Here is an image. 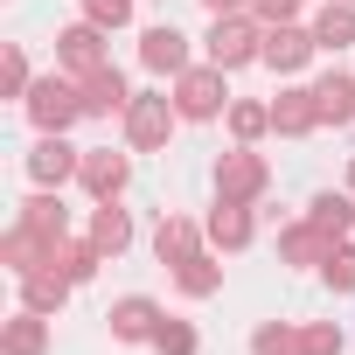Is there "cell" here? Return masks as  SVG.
Returning <instances> with one entry per match:
<instances>
[{"instance_id": "6da1fadb", "label": "cell", "mask_w": 355, "mask_h": 355, "mask_svg": "<svg viewBox=\"0 0 355 355\" xmlns=\"http://www.w3.org/2000/svg\"><path fill=\"white\" fill-rule=\"evenodd\" d=\"M28 119L42 132H63L70 119H84V91L70 77H42V84H28Z\"/></svg>"}, {"instance_id": "7a4b0ae2", "label": "cell", "mask_w": 355, "mask_h": 355, "mask_svg": "<svg viewBox=\"0 0 355 355\" xmlns=\"http://www.w3.org/2000/svg\"><path fill=\"white\" fill-rule=\"evenodd\" d=\"M251 56H265V35H258L244 15H216V28H209V63H216V70H237V63H251Z\"/></svg>"}, {"instance_id": "3957f363", "label": "cell", "mask_w": 355, "mask_h": 355, "mask_svg": "<svg viewBox=\"0 0 355 355\" xmlns=\"http://www.w3.org/2000/svg\"><path fill=\"white\" fill-rule=\"evenodd\" d=\"M174 105H182V119H216L223 112V70L216 63L182 70V77H174Z\"/></svg>"}, {"instance_id": "277c9868", "label": "cell", "mask_w": 355, "mask_h": 355, "mask_svg": "<svg viewBox=\"0 0 355 355\" xmlns=\"http://www.w3.org/2000/svg\"><path fill=\"white\" fill-rule=\"evenodd\" d=\"M174 119H182V105H174V98H132V105H125V132H132V146H167Z\"/></svg>"}, {"instance_id": "5b68a950", "label": "cell", "mask_w": 355, "mask_h": 355, "mask_svg": "<svg viewBox=\"0 0 355 355\" xmlns=\"http://www.w3.org/2000/svg\"><path fill=\"white\" fill-rule=\"evenodd\" d=\"M216 196L223 202H251V196H265V160L258 153H223V167H216Z\"/></svg>"}, {"instance_id": "8992f818", "label": "cell", "mask_w": 355, "mask_h": 355, "mask_svg": "<svg viewBox=\"0 0 355 355\" xmlns=\"http://www.w3.org/2000/svg\"><path fill=\"white\" fill-rule=\"evenodd\" d=\"M56 56H63L70 77H98V70H112V63H105V42H98V21L63 28V35H56Z\"/></svg>"}, {"instance_id": "52a82bcc", "label": "cell", "mask_w": 355, "mask_h": 355, "mask_svg": "<svg viewBox=\"0 0 355 355\" xmlns=\"http://www.w3.org/2000/svg\"><path fill=\"white\" fill-rule=\"evenodd\" d=\"M125 174H132V167H125V153H112V146H91V153L77 160V182H84L98 202H112V196L125 189Z\"/></svg>"}, {"instance_id": "ba28073f", "label": "cell", "mask_w": 355, "mask_h": 355, "mask_svg": "<svg viewBox=\"0 0 355 355\" xmlns=\"http://www.w3.org/2000/svg\"><path fill=\"white\" fill-rule=\"evenodd\" d=\"M139 63L160 70V77H182V70H189V35H182V28H146V35H139Z\"/></svg>"}, {"instance_id": "9c48e42d", "label": "cell", "mask_w": 355, "mask_h": 355, "mask_svg": "<svg viewBox=\"0 0 355 355\" xmlns=\"http://www.w3.org/2000/svg\"><path fill=\"white\" fill-rule=\"evenodd\" d=\"M77 146H63V132H42L35 139V153H28V174H35V182L42 189H56V182H70V174H77Z\"/></svg>"}, {"instance_id": "30bf717a", "label": "cell", "mask_w": 355, "mask_h": 355, "mask_svg": "<svg viewBox=\"0 0 355 355\" xmlns=\"http://www.w3.org/2000/svg\"><path fill=\"white\" fill-rule=\"evenodd\" d=\"M313 49H320L313 28H293V21H272V28H265V63H272V70H300Z\"/></svg>"}, {"instance_id": "8fae6325", "label": "cell", "mask_w": 355, "mask_h": 355, "mask_svg": "<svg viewBox=\"0 0 355 355\" xmlns=\"http://www.w3.org/2000/svg\"><path fill=\"white\" fill-rule=\"evenodd\" d=\"M125 105H132V91H125V77H119V70L84 77V119H112V112H125Z\"/></svg>"}, {"instance_id": "7c38bea8", "label": "cell", "mask_w": 355, "mask_h": 355, "mask_svg": "<svg viewBox=\"0 0 355 355\" xmlns=\"http://www.w3.org/2000/svg\"><path fill=\"white\" fill-rule=\"evenodd\" d=\"M112 334H119V341H153V334H160V306L139 300V293L119 300V306H112Z\"/></svg>"}, {"instance_id": "4fadbf2b", "label": "cell", "mask_w": 355, "mask_h": 355, "mask_svg": "<svg viewBox=\"0 0 355 355\" xmlns=\"http://www.w3.org/2000/svg\"><path fill=\"white\" fill-rule=\"evenodd\" d=\"M70 300V279L56 272V265H42V272H21V306H35V313H56Z\"/></svg>"}, {"instance_id": "5bb4252c", "label": "cell", "mask_w": 355, "mask_h": 355, "mask_svg": "<svg viewBox=\"0 0 355 355\" xmlns=\"http://www.w3.org/2000/svg\"><path fill=\"white\" fill-rule=\"evenodd\" d=\"M272 125H279V132H313V125H320V98H313V91H279Z\"/></svg>"}, {"instance_id": "9a60e30c", "label": "cell", "mask_w": 355, "mask_h": 355, "mask_svg": "<svg viewBox=\"0 0 355 355\" xmlns=\"http://www.w3.org/2000/svg\"><path fill=\"white\" fill-rule=\"evenodd\" d=\"M313 42L320 49H355V0H334V8L313 21Z\"/></svg>"}, {"instance_id": "2e32d148", "label": "cell", "mask_w": 355, "mask_h": 355, "mask_svg": "<svg viewBox=\"0 0 355 355\" xmlns=\"http://www.w3.org/2000/svg\"><path fill=\"white\" fill-rule=\"evenodd\" d=\"M209 244H223V251H244V244H251V216H244V202H216V216H209Z\"/></svg>"}, {"instance_id": "e0dca14e", "label": "cell", "mask_w": 355, "mask_h": 355, "mask_svg": "<svg viewBox=\"0 0 355 355\" xmlns=\"http://www.w3.org/2000/svg\"><path fill=\"white\" fill-rule=\"evenodd\" d=\"M91 244H98L105 258H119V251L132 244V223H125V209H112V202H98V216H91Z\"/></svg>"}, {"instance_id": "ac0fdd59", "label": "cell", "mask_w": 355, "mask_h": 355, "mask_svg": "<svg viewBox=\"0 0 355 355\" xmlns=\"http://www.w3.org/2000/svg\"><path fill=\"white\" fill-rule=\"evenodd\" d=\"M153 251H160L167 265H189V258H196V223H189V216H167V223L153 230Z\"/></svg>"}, {"instance_id": "d6986e66", "label": "cell", "mask_w": 355, "mask_h": 355, "mask_svg": "<svg viewBox=\"0 0 355 355\" xmlns=\"http://www.w3.org/2000/svg\"><path fill=\"white\" fill-rule=\"evenodd\" d=\"M98 258H105V251H98V244H70V237H63V244H56V258H49V265H56V272H63V279H70V286H84V279H91V272H98Z\"/></svg>"}, {"instance_id": "ffe728a7", "label": "cell", "mask_w": 355, "mask_h": 355, "mask_svg": "<svg viewBox=\"0 0 355 355\" xmlns=\"http://www.w3.org/2000/svg\"><path fill=\"white\" fill-rule=\"evenodd\" d=\"M174 279H182V293H189V300H209V293H216V286H223V265H216V258H202V251H196V258H189V265H182V272H174Z\"/></svg>"}, {"instance_id": "44dd1931", "label": "cell", "mask_w": 355, "mask_h": 355, "mask_svg": "<svg viewBox=\"0 0 355 355\" xmlns=\"http://www.w3.org/2000/svg\"><path fill=\"white\" fill-rule=\"evenodd\" d=\"M313 98H320V119H334V125L355 119V84H348V77H320Z\"/></svg>"}, {"instance_id": "7402d4cb", "label": "cell", "mask_w": 355, "mask_h": 355, "mask_svg": "<svg viewBox=\"0 0 355 355\" xmlns=\"http://www.w3.org/2000/svg\"><path fill=\"white\" fill-rule=\"evenodd\" d=\"M49 348V327H42V313L28 306L21 320H8V355H42Z\"/></svg>"}, {"instance_id": "603a6c76", "label": "cell", "mask_w": 355, "mask_h": 355, "mask_svg": "<svg viewBox=\"0 0 355 355\" xmlns=\"http://www.w3.org/2000/svg\"><path fill=\"white\" fill-rule=\"evenodd\" d=\"M306 223H320V230L341 244V230L355 223V202H348V196H313V216H306Z\"/></svg>"}, {"instance_id": "cb8c5ba5", "label": "cell", "mask_w": 355, "mask_h": 355, "mask_svg": "<svg viewBox=\"0 0 355 355\" xmlns=\"http://www.w3.org/2000/svg\"><path fill=\"white\" fill-rule=\"evenodd\" d=\"M21 223L42 230V237H63V202L56 196H35V202H21Z\"/></svg>"}, {"instance_id": "d4e9b609", "label": "cell", "mask_w": 355, "mask_h": 355, "mask_svg": "<svg viewBox=\"0 0 355 355\" xmlns=\"http://www.w3.org/2000/svg\"><path fill=\"white\" fill-rule=\"evenodd\" d=\"M300 355H341V327H334V320L300 327Z\"/></svg>"}, {"instance_id": "484cf974", "label": "cell", "mask_w": 355, "mask_h": 355, "mask_svg": "<svg viewBox=\"0 0 355 355\" xmlns=\"http://www.w3.org/2000/svg\"><path fill=\"white\" fill-rule=\"evenodd\" d=\"M153 348H160V355H196V327H189V320H160Z\"/></svg>"}, {"instance_id": "4316f807", "label": "cell", "mask_w": 355, "mask_h": 355, "mask_svg": "<svg viewBox=\"0 0 355 355\" xmlns=\"http://www.w3.org/2000/svg\"><path fill=\"white\" fill-rule=\"evenodd\" d=\"M265 125H272V105H230V132L237 139H258Z\"/></svg>"}, {"instance_id": "83f0119b", "label": "cell", "mask_w": 355, "mask_h": 355, "mask_svg": "<svg viewBox=\"0 0 355 355\" xmlns=\"http://www.w3.org/2000/svg\"><path fill=\"white\" fill-rule=\"evenodd\" d=\"M320 272H327V286H334V293H355V251H348V244H334Z\"/></svg>"}, {"instance_id": "f1b7e54d", "label": "cell", "mask_w": 355, "mask_h": 355, "mask_svg": "<svg viewBox=\"0 0 355 355\" xmlns=\"http://www.w3.org/2000/svg\"><path fill=\"white\" fill-rule=\"evenodd\" d=\"M251 355H300V334L293 327H258L251 334Z\"/></svg>"}, {"instance_id": "f546056e", "label": "cell", "mask_w": 355, "mask_h": 355, "mask_svg": "<svg viewBox=\"0 0 355 355\" xmlns=\"http://www.w3.org/2000/svg\"><path fill=\"white\" fill-rule=\"evenodd\" d=\"M84 15H91L98 28H125V21H132V0H84Z\"/></svg>"}, {"instance_id": "4dcf8cb0", "label": "cell", "mask_w": 355, "mask_h": 355, "mask_svg": "<svg viewBox=\"0 0 355 355\" xmlns=\"http://www.w3.org/2000/svg\"><path fill=\"white\" fill-rule=\"evenodd\" d=\"M8 98H28V56L8 49Z\"/></svg>"}, {"instance_id": "1f68e13d", "label": "cell", "mask_w": 355, "mask_h": 355, "mask_svg": "<svg viewBox=\"0 0 355 355\" xmlns=\"http://www.w3.org/2000/svg\"><path fill=\"white\" fill-rule=\"evenodd\" d=\"M251 8H258L265 21H293V15H300V0H251Z\"/></svg>"}, {"instance_id": "d6a6232c", "label": "cell", "mask_w": 355, "mask_h": 355, "mask_svg": "<svg viewBox=\"0 0 355 355\" xmlns=\"http://www.w3.org/2000/svg\"><path fill=\"white\" fill-rule=\"evenodd\" d=\"M251 0H209V15H244Z\"/></svg>"}, {"instance_id": "836d02e7", "label": "cell", "mask_w": 355, "mask_h": 355, "mask_svg": "<svg viewBox=\"0 0 355 355\" xmlns=\"http://www.w3.org/2000/svg\"><path fill=\"white\" fill-rule=\"evenodd\" d=\"M348 196H355V167H348Z\"/></svg>"}]
</instances>
